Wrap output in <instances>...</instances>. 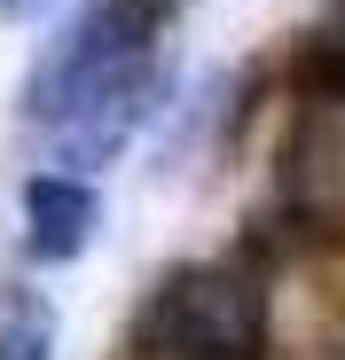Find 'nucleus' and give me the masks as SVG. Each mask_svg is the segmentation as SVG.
<instances>
[{"mask_svg": "<svg viewBox=\"0 0 345 360\" xmlns=\"http://www.w3.org/2000/svg\"><path fill=\"white\" fill-rule=\"evenodd\" d=\"M330 360H345V352H330Z\"/></svg>", "mask_w": 345, "mask_h": 360, "instance_id": "nucleus-8", "label": "nucleus"}, {"mask_svg": "<svg viewBox=\"0 0 345 360\" xmlns=\"http://www.w3.org/2000/svg\"><path fill=\"white\" fill-rule=\"evenodd\" d=\"M267 219L282 259H345V71L299 32V55L275 86Z\"/></svg>", "mask_w": 345, "mask_h": 360, "instance_id": "nucleus-2", "label": "nucleus"}, {"mask_svg": "<svg viewBox=\"0 0 345 360\" xmlns=\"http://www.w3.org/2000/svg\"><path fill=\"white\" fill-rule=\"evenodd\" d=\"M189 0H79L63 24H47V39L32 47V63L16 79V126L32 141H55L87 117L102 94H118L126 79H142L149 63H165V39L181 24Z\"/></svg>", "mask_w": 345, "mask_h": 360, "instance_id": "nucleus-3", "label": "nucleus"}, {"mask_svg": "<svg viewBox=\"0 0 345 360\" xmlns=\"http://www.w3.org/2000/svg\"><path fill=\"white\" fill-rule=\"evenodd\" d=\"M282 352V243L244 235L227 251L165 259L126 306L118 360H275Z\"/></svg>", "mask_w": 345, "mask_h": 360, "instance_id": "nucleus-1", "label": "nucleus"}, {"mask_svg": "<svg viewBox=\"0 0 345 360\" xmlns=\"http://www.w3.org/2000/svg\"><path fill=\"white\" fill-rule=\"evenodd\" d=\"M306 39H314V47H322V55H330V63H337V71H345V0H330V16H322V24H314V32H306Z\"/></svg>", "mask_w": 345, "mask_h": 360, "instance_id": "nucleus-7", "label": "nucleus"}, {"mask_svg": "<svg viewBox=\"0 0 345 360\" xmlns=\"http://www.w3.org/2000/svg\"><path fill=\"white\" fill-rule=\"evenodd\" d=\"M63 314L32 274H0V360H55Z\"/></svg>", "mask_w": 345, "mask_h": 360, "instance_id": "nucleus-5", "label": "nucleus"}, {"mask_svg": "<svg viewBox=\"0 0 345 360\" xmlns=\"http://www.w3.org/2000/svg\"><path fill=\"white\" fill-rule=\"evenodd\" d=\"M102 235V180L63 172V165H32L16 180V259L32 274H63L94 251Z\"/></svg>", "mask_w": 345, "mask_h": 360, "instance_id": "nucleus-4", "label": "nucleus"}, {"mask_svg": "<svg viewBox=\"0 0 345 360\" xmlns=\"http://www.w3.org/2000/svg\"><path fill=\"white\" fill-rule=\"evenodd\" d=\"M71 0H0V32H47Z\"/></svg>", "mask_w": 345, "mask_h": 360, "instance_id": "nucleus-6", "label": "nucleus"}]
</instances>
